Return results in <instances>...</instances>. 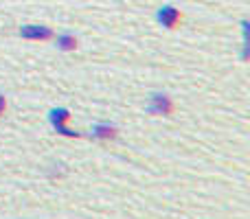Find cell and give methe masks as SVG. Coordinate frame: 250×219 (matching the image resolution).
Here are the masks:
<instances>
[{
  "mask_svg": "<svg viewBox=\"0 0 250 219\" xmlns=\"http://www.w3.org/2000/svg\"><path fill=\"white\" fill-rule=\"evenodd\" d=\"M70 119H73V114H70L68 108H53L48 112V123H51V127L55 129V134L66 136V138H82L83 134L68 125Z\"/></svg>",
  "mask_w": 250,
  "mask_h": 219,
  "instance_id": "obj_1",
  "label": "cell"
},
{
  "mask_svg": "<svg viewBox=\"0 0 250 219\" xmlns=\"http://www.w3.org/2000/svg\"><path fill=\"white\" fill-rule=\"evenodd\" d=\"M147 112L151 116H171L176 112V103L167 92H154L147 103Z\"/></svg>",
  "mask_w": 250,
  "mask_h": 219,
  "instance_id": "obj_2",
  "label": "cell"
},
{
  "mask_svg": "<svg viewBox=\"0 0 250 219\" xmlns=\"http://www.w3.org/2000/svg\"><path fill=\"white\" fill-rule=\"evenodd\" d=\"M18 33L22 40H31V42H51L55 38V31L46 24H22Z\"/></svg>",
  "mask_w": 250,
  "mask_h": 219,
  "instance_id": "obj_3",
  "label": "cell"
},
{
  "mask_svg": "<svg viewBox=\"0 0 250 219\" xmlns=\"http://www.w3.org/2000/svg\"><path fill=\"white\" fill-rule=\"evenodd\" d=\"M156 20H158L160 26L173 31L182 24V11L176 9V7H171V4H163V7L156 11Z\"/></svg>",
  "mask_w": 250,
  "mask_h": 219,
  "instance_id": "obj_4",
  "label": "cell"
},
{
  "mask_svg": "<svg viewBox=\"0 0 250 219\" xmlns=\"http://www.w3.org/2000/svg\"><path fill=\"white\" fill-rule=\"evenodd\" d=\"M90 138L97 142H112L119 138V127L114 123H95L90 127Z\"/></svg>",
  "mask_w": 250,
  "mask_h": 219,
  "instance_id": "obj_5",
  "label": "cell"
},
{
  "mask_svg": "<svg viewBox=\"0 0 250 219\" xmlns=\"http://www.w3.org/2000/svg\"><path fill=\"white\" fill-rule=\"evenodd\" d=\"M53 40H55V46L60 48L62 53H73V51H77V48H79V40H77V35L70 33V31H64V33L55 35Z\"/></svg>",
  "mask_w": 250,
  "mask_h": 219,
  "instance_id": "obj_6",
  "label": "cell"
},
{
  "mask_svg": "<svg viewBox=\"0 0 250 219\" xmlns=\"http://www.w3.org/2000/svg\"><path fill=\"white\" fill-rule=\"evenodd\" d=\"M4 114H7V97L0 92V119H2Z\"/></svg>",
  "mask_w": 250,
  "mask_h": 219,
  "instance_id": "obj_7",
  "label": "cell"
}]
</instances>
